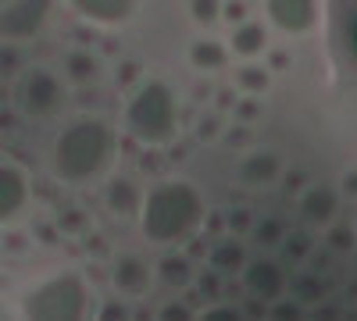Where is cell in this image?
Returning <instances> with one entry per match:
<instances>
[{"label":"cell","mask_w":357,"mask_h":321,"mask_svg":"<svg viewBox=\"0 0 357 321\" xmlns=\"http://www.w3.org/2000/svg\"><path fill=\"white\" fill-rule=\"evenodd\" d=\"M118 157V136L100 118H75L54 139L50 168L54 179L65 186H86L104 175Z\"/></svg>","instance_id":"6da1fadb"},{"label":"cell","mask_w":357,"mask_h":321,"mask_svg":"<svg viewBox=\"0 0 357 321\" xmlns=\"http://www.w3.org/2000/svg\"><path fill=\"white\" fill-rule=\"evenodd\" d=\"M204 214H207L204 196L197 186H190L183 179H165L146 193L139 225H143V236L151 243L183 246V243H193Z\"/></svg>","instance_id":"7a4b0ae2"},{"label":"cell","mask_w":357,"mask_h":321,"mask_svg":"<svg viewBox=\"0 0 357 321\" xmlns=\"http://www.w3.org/2000/svg\"><path fill=\"white\" fill-rule=\"evenodd\" d=\"M126 129L143 147H165L178 132V100L161 79H143L126 104Z\"/></svg>","instance_id":"3957f363"},{"label":"cell","mask_w":357,"mask_h":321,"mask_svg":"<svg viewBox=\"0 0 357 321\" xmlns=\"http://www.w3.org/2000/svg\"><path fill=\"white\" fill-rule=\"evenodd\" d=\"M25 321H86L89 318V289L75 272H61L40 282L22 300Z\"/></svg>","instance_id":"277c9868"},{"label":"cell","mask_w":357,"mask_h":321,"mask_svg":"<svg viewBox=\"0 0 357 321\" xmlns=\"http://www.w3.org/2000/svg\"><path fill=\"white\" fill-rule=\"evenodd\" d=\"M15 107L33 122H47L65 107V86L47 68H29L15 82Z\"/></svg>","instance_id":"5b68a950"},{"label":"cell","mask_w":357,"mask_h":321,"mask_svg":"<svg viewBox=\"0 0 357 321\" xmlns=\"http://www.w3.org/2000/svg\"><path fill=\"white\" fill-rule=\"evenodd\" d=\"M240 279H243V289L250 293V300H261L268 307L286 300V268L279 265V260L257 257V260L247 265V272Z\"/></svg>","instance_id":"8992f818"},{"label":"cell","mask_w":357,"mask_h":321,"mask_svg":"<svg viewBox=\"0 0 357 321\" xmlns=\"http://www.w3.org/2000/svg\"><path fill=\"white\" fill-rule=\"evenodd\" d=\"M47 15H50V4H43V0H33V4H4L0 8V36L8 43L33 40L43 29Z\"/></svg>","instance_id":"52a82bcc"},{"label":"cell","mask_w":357,"mask_h":321,"mask_svg":"<svg viewBox=\"0 0 357 321\" xmlns=\"http://www.w3.org/2000/svg\"><path fill=\"white\" fill-rule=\"evenodd\" d=\"M25 203H29V175L4 161L0 164V221L11 225L22 211H25Z\"/></svg>","instance_id":"ba28073f"},{"label":"cell","mask_w":357,"mask_h":321,"mask_svg":"<svg viewBox=\"0 0 357 321\" xmlns=\"http://www.w3.org/2000/svg\"><path fill=\"white\" fill-rule=\"evenodd\" d=\"M111 279H114V289H118L122 297H146V293H151V282H154L158 275L146 268L143 257L122 253V257H114Z\"/></svg>","instance_id":"9c48e42d"},{"label":"cell","mask_w":357,"mask_h":321,"mask_svg":"<svg viewBox=\"0 0 357 321\" xmlns=\"http://www.w3.org/2000/svg\"><path fill=\"white\" fill-rule=\"evenodd\" d=\"M104 203L114 218H136V214H143L146 196L132 175H111L104 186Z\"/></svg>","instance_id":"30bf717a"},{"label":"cell","mask_w":357,"mask_h":321,"mask_svg":"<svg viewBox=\"0 0 357 321\" xmlns=\"http://www.w3.org/2000/svg\"><path fill=\"white\" fill-rule=\"evenodd\" d=\"M268 22L279 25L282 33H289V36H304L307 29L318 22V8L304 4V0H293V4L275 0V4H268Z\"/></svg>","instance_id":"8fae6325"},{"label":"cell","mask_w":357,"mask_h":321,"mask_svg":"<svg viewBox=\"0 0 357 321\" xmlns=\"http://www.w3.org/2000/svg\"><path fill=\"white\" fill-rule=\"evenodd\" d=\"M336 211H340V200H336V193L329 186H307L301 193V214H304L307 225H314V228L333 225Z\"/></svg>","instance_id":"7c38bea8"},{"label":"cell","mask_w":357,"mask_h":321,"mask_svg":"<svg viewBox=\"0 0 357 321\" xmlns=\"http://www.w3.org/2000/svg\"><path fill=\"white\" fill-rule=\"evenodd\" d=\"M282 175V164L272 150H250L243 161H240V179L243 186H268Z\"/></svg>","instance_id":"4fadbf2b"},{"label":"cell","mask_w":357,"mask_h":321,"mask_svg":"<svg viewBox=\"0 0 357 321\" xmlns=\"http://www.w3.org/2000/svg\"><path fill=\"white\" fill-rule=\"evenodd\" d=\"M207 260H211V272L215 275H243L247 272V250L243 243L236 240V236H225L211 246V253H207Z\"/></svg>","instance_id":"5bb4252c"},{"label":"cell","mask_w":357,"mask_h":321,"mask_svg":"<svg viewBox=\"0 0 357 321\" xmlns=\"http://www.w3.org/2000/svg\"><path fill=\"white\" fill-rule=\"evenodd\" d=\"M79 18L86 22H97V25H114V22H126L136 8L129 4V0H79V4H72Z\"/></svg>","instance_id":"9a60e30c"},{"label":"cell","mask_w":357,"mask_h":321,"mask_svg":"<svg viewBox=\"0 0 357 321\" xmlns=\"http://www.w3.org/2000/svg\"><path fill=\"white\" fill-rule=\"evenodd\" d=\"M154 275H158V282L168 285V289H186V285L193 282V260H190V253L172 250V253H165V257L158 260Z\"/></svg>","instance_id":"2e32d148"},{"label":"cell","mask_w":357,"mask_h":321,"mask_svg":"<svg viewBox=\"0 0 357 321\" xmlns=\"http://www.w3.org/2000/svg\"><path fill=\"white\" fill-rule=\"evenodd\" d=\"M229 50L236 57H257L268 50V29L261 22H243V25H236L232 29V36H229Z\"/></svg>","instance_id":"e0dca14e"},{"label":"cell","mask_w":357,"mask_h":321,"mask_svg":"<svg viewBox=\"0 0 357 321\" xmlns=\"http://www.w3.org/2000/svg\"><path fill=\"white\" fill-rule=\"evenodd\" d=\"M229 47L225 43H218V40H197V43H190V61H193V68H200V72H218V68H225L229 65Z\"/></svg>","instance_id":"ac0fdd59"},{"label":"cell","mask_w":357,"mask_h":321,"mask_svg":"<svg viewBox=\"0 0 357 321\" xmlns=\"http://www.w3.org/2000/svg\"><path fill=\"white\" fill-rule=\"evenodd\" d=\"M236 86H240L247 97L257 100V97L268 90V86H272V72L261 68V65H243L240 72H236Z\"/></svg>","instance_id":"d6986e66"},{"label":"cell","mask_w":357,"mask_h":321,"mask_svg":"<svg viewBox=\"0 0 357 321\" xmlns=\"http://www.w3.org/2000/svg\"><path fill=\"white\" fill-rule=\"evenodd\" d=\"M293 300H301V304H321L325 300V282L311 272L304 275H296L293 279Z\"/></svg>","instance_id":"ffe728a7"},{"label":"cell","mask_w":357,"mask_h":321,"mask_svg":"<svg viewBox=\"0 0 357 321\" xmlns=\"http://www.w3.org/2000/svg\"><path fill=\"white\" fill-rule=\"evenodd\" d=\"M286 225L279 221V218H261L257 225H254V243H261V246H275V243H286Z\"/></svg>","instance_id":"44dd1931"},{"label":"cell","mask_w":357,"mask_h":321,"mask_svg":"<svg viewBox=\"0 0 357 321\" xmlns=\"http://www.w3.org/2000/svg\"><path fill=\"white\" fill-rule=\"evenodd\" d=\"M68 75H72L75 82L93 79V75H97V57L86 54V50H72V54H68Z\"/></svg>","instance_id":"7402d4cb"},{"label":"cell","mask_w":357,"mask_h":321,"mask_svg":"<svg viewBox=\"0 0 357 321\" xmlns=\"http://www.w3.org/2000/svg\"><path fill=\"white\" fill-rule=\"evenodd\" d=\"M268 321H304V304L301 300H279L268 307Z\"/></svg>","instance_id":"603a6c76"},{"label":"cell","mask_w":357,"mask_h":321,"mask_svg":"<svg viewBox=\"0 0 357 321\" xmlns=\"http://www.w3.org/2000/svg\"><path fill=\"white\" fill-rule=\"evenodd\" d=\"M197 321H247L243 307H232V304H211Z\"/></svg>","instance_id":"cb8c5ba5"},{"label":"cell","mask_w":357,"mask_h":321,"mask_svg":"<svg viewBox=\"0 0 357 321\" xmlns=\"http://www.w3.org/2000/svg\"><path fill=\"white\" fill-rule=\"evenodd\" d=\"M282 250H286V257H289V260H307L311 236H307V232H289L286 243H282Z\"/></svg>","instance_id":"d4e9b609"},{"label":"cell","mask_w":357,"mask_h":321,"mask_svg":"<svg viewBox=\"0 0 357 321\" xmlns=\"http://www.w3.org/2000/svg\"><path fill=\"white\" fill-rule=\"evenodd\" d=\"M225 4H215V0H197V4H190V18L200 22V25H211L215 18H222Z\"/></svg>","instance_id":"484cf974"},{"label":"cell","mask_w":357,"mask_h":321,"mask_svg":"<svg viewBox=\"0 0 357 321\" xmlns=\"http://www.w3.org/2000/svg\"><path fill=\"white\" fill-rule=\"evenodd\" d=\"M97 321H132V314H129V307H126L122 300H107V304L100 307Z\"/></svg>","instance_id":"4316f807"},{"label":"cell","mask_w":357,"mask_h":321,"mask_svg":"<svg viewBox=\"0 0 357 321\" xmlns=\"http://www.w3.org/2000/svg\"><path fill=\"white\" fill-rule=\"evenodd\" d=\"M329 243H333L336 250H347V246H354V243H357V228L333 225V228H329Z\"/></svg>","instance_id":"83f0119b"},{"label":"cell","mask_w":357,"mask_h":321,"mask_svg":"<svg viewBox=\"0 0 357 321\" xmlns=\"http://www.w3.org/2000/svg\"><path fill=\"white\" fill-rule=\"evenodd\" d=\"M158 321H197V318H193V311L186 304H165L158 311Z\"/></svg>","instance_id":"f1b7e54d"},{"label":"cell","mask_w":357,"mask_h":321,"mask_svg":"<svg viewBox=\"0 0 357 321\" xmlns=\"http://www.w3.org/2000/svg\"><path fill=\"white\" fill-rule=\"evenodd\" d=\"M197 285H200L197 293H204V297H211V300H215V297L222 293V289H218V275H215V272H211V275H200V279H197Z\"/></svg>","instance_id":"f546056e"},{"label":"cell","mask_w":357,"mask_h":321,"mask_svg":"<svg viewBox=\"0 0 357 321\" xmlns=\"http://www.w3.org/2000/svg\"><path fill=\"white\" fill-rule=\"evenodd\" d=\"M236 114H240V122H254L257 114H261V104H257L254 97H247V100H240V107H236Z\"/></svg>","instance_id":"4dcf8cb0"},{"label":"cell","mask_w":357,"mask_h":321,"mask_svg":"<svg viewBox=\"0 0 357 321\" xmlns=\"http://www.w3.org/2000/svg\"><path fill=\"white\" fill-rule=\"evenodd\" d=\"M222 18H225V22H236V25H243V22H247V8H243V4H225Z\"/></svg>","instance_id":"1f68e13d"},{"label":"cell","mask_w":357,"mask_h":321,"mask_svg":"<svg viewBox=\"0 0 357 321\" xmlns=\"http://www.w3.org/2000/svg\"><path fill=\"white\" fill-rule=\"evenodd\" d=\"M247 225H250V214L247 211H232L229 214V228L232 232H247Z\"/></svg>","instance_id":"d6a6232c"},{"label":"cell","mask_w":357,"mask_h":321,"mask_svg":"<svg viewBox=\"0 0 357 321\" xmlns=\"http://www.w3.org/2000/svg\"><path fill=\"white\" fill-rule=\"evenodd\" d=\"M268 65H272V72L289 68V54H286V50H272V54H268Z\"/></svg>","instance_id":"836d02e7"},{"label":"cell","mask_w":357,"mask_h":321,"mask_svg":"<svg viewBox=\"0 0 357 321\" xmlns=\"http://www.w3.org/2000/svg\"><path fill=\"white\" fill-rule=\"evenodd\" d=\"M215 132H218V122H215V118H204V122L197 125V136H200V139H211Z\"/></svg>","instance_id":"e575fe53"},{"label":"cell","mask_w":357,"mask_h":321,"mask_svg":"<svg viewBox=\"0 0 357 321\" xmlns=\"http://www.w3.org/2000/svg\"><path fill=\"white\" fill-rule=\"evenodd\" d=\"M218 107H240L236 104V93H218Z\"/></svg>","instance_id":"d590c367"},{"label":"cell","mask_w":357,"mask_h":321,"mask_svg":"<svg viewBox=\"0 0 357 321\" xmlns=\"http://www.w3.org/2000/svg\"><path fill=\"white\" fill-rule=\"evenodd\" d=\"M4 68H8V72L15 68V50H11V47H4Z\"/></svg>","instance_id":"8d00e7d4"},{"label":"cell","mask_w":357,"mask_h":321,"mask_svg":"<svg viewBox=\"0 0 357 321\" xmlns=\"http://www.w3.org/2000/svg\"><path fill=\"white\" fill-rule=\"evenodd\" d=\"M204 97H211V86H207V82L197 86V100H204Z\"/></svg>","instance_id":"74e56055"},{"label":"cell","mask_w":357,"mask_h":321,"mask_svg":"<svg viewBox=\"0 0 357 321\" xmlns=\"http://www.w3.org/2000/svg\"><path fill=\"white\" fill-rule=\"evenodd\" d=\"M347 189H350V193H357V171H350V175H347Z\"/></svg>","instance_id":"f35d334b"}]
</instances>
